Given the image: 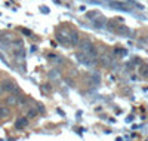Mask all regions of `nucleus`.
Listing matches in <instances>:
<instances>
[{
    "label": "nucleus",
    "instance_id": "obj_1",
    "mask_svg": "<svg viewBox=\"0 0 148 141\" xmlns=\"http://www.w3.org/2000/svg\"><path fill=\"white\" fill-rule=\"evenodd\" d=\"M79 49L82 50V52H84L88 57H90V58H99V52H98L96 46L89 39H80Z\"/></svg>",
    "mask_w": 148,
    "mask_h": 141
},
{
    "label": "nucleus",
    "instance_id": "obj_2",
    "mask_svg": "<svg viewBox=\"0 0 148 141\" xmlns=\"http://www.w3.org/2000/svg\"><path fill=\"white\" fill-rule=\"evenodd\" d=\"M56 40L64 46H70V30L64 28V27L58 28L56 30Z\"/></svg>",
    "mask_w": 148,
    "mask_h": 141
},
{
    "label": "nucleus",
    "instance_id": "obj_3",
    "mask_svg": "<svg viewBox=\"0 0 148 141\" xmlns=\"http://www.w3.org/2000/svg\"><path fill=\"white\" fill-rule=\"evenodd\" d=\"M2 86L6 94H21L18 83L14 80H5V82H2Z\"/></svg>",
    "mask_w": 148,
    "mask_h": 141
},
{
    "label": "nucleus",
    "instance_id": "obj_4",
    "mask_svg": "<svg viewBox=\"0 0 148 141\" xmlns=\"http://www.w3.org/2000/svg\"><path fill=\"white\" fill-rule=\"evenodd\" d=\"M98 61H99V64L102 67H105V68H108V67H113L114 66V58H113V55H111L110 52H104L102 55H99V58H98Z\"/></svg>",
    "mask_w": 148,
    "mask_h": 141
},
{
    "label": "nucleus",
    "instance_id": "obj_5",
    "mask_svg": "<svg viewBox=\"0 0 148 141\" xmlns=\"http://www.w3.org/2000/svg\"><path fill=\"white\" fill-rule=\"evenodd\" d=\"M19 95L21 94H8L5 102H6V106L9 107H16L18 106V102H19Z\"/></svg>",
    "mask_w": 148,
    "mask_h": 141
},
{
    "label": "nucleus",
    "instance_id": "obj_6",
    "mask_svg": "<svg viewBox=\"0 0 148 141\" xmlns=\"http://www.w3.org/2000/svg\"><path fill=\"white\" fill-rule=\"evenodd\" d=\"M80 43V34L74 30H70V46H79Z\"/></svg>",
    "mask_w": 148,
    "mask_h": 141
},
{
    "label": "nucleus",
    "instance_id": "obj_7",
    "mask_svg": "<svg viewBox=\"0 0 148 141\" xmlns=\"http://www.w3.org/2000/svg\"><path fill=\"white\" fill-rule=\"evenodd\" d=\"M28 118L27 116H24V118H18L16 122H15V128L16 129H24V128H27L28 126Z\"/></svg>",
    "mask_w": 148,
    "mask_h": 141
},
{
    "label": "nucleus",
    "instance_id": "obj_8",
    "mask_svg": "<svg viewBox=\"0 0 148 141\" xmlns=\"http://www.w3.org/2000/svg\"><path fill=\"white\" fill-rule=\"evenodd\" d=\"M92 24L95 25L96 28H105V27H107V19H105L102 15H99L95 21H92Z\"/></svg>",
    "mask_w": 148,
    "mask_h": 141
},
{
    "label": "nucleus",
    "instance_id": "obj_9",
    "mask_svg": "<svg viewBox=\"0 0 148 141\" xmlns=\"http://www.w3.org/2000/svg\"><path fill=\"white\" fill-rule=\"evenodd\" d=\"M10 116L9 106H0V119H6Z\"/></svg>",
    "mask_w": 148,
    "mask_h": 141
},
{
    "label": "nucleus",
    "instance_id": "obj_10",
    "mask_svg": "<svg viewBox=\"0 0 148 141\" xmlns=\"http://www.w3.org/2000/svg\"><path fill=\"white\" fill-rule=\"evenodd\" d=\"M116 33L121 34V36H127L129 34V28L126 27V25H116Z\"/></svg>",
    "mask_w": 148,
    "mask_h": 141
},
{
    "label": "nucleus",
    "instance_id": "obj_11",
    "mask_svg": "<svg viewBox=\"0 0 148 141\" xmlns=\"http://www.w3.org/2000/svg\"><path fill=\"white\" fill-rule=\"evenodd\" d=\"M99 15H101V12H98V10H90V12H88V14H86V18L90 19V21H95Z\"/></svg>",
    "mask_w": 148,
    "mask_h": 141
},
{
    "label": "nucleus",
    "instance_id": "obj_12",
    "mask_svg": "<svg viewBox=\"0 0 148 141\" xmlns=\"http://www.w3.org/2000/svg\"><path fill=\"white\" fill-rule=\"evenodd\" d=\"M49 77H51L52 80H59L61 79V71L59 70H51V73H49Z\"/></svg>",
    "mask_w": 148,
    "mask_h": 141
},
{
    "label": "nucleus",
    "instance_id": "obj_13",
    "mask_svg": "<svg viewBox=\"0 0 148 141\" xmlns=\"http://www.w3.org/2000/svg\"><path fill=\"white\" fill-rule=\"evenodd\" d=\"M139 74L142 77H148V64H141L139 66Z\"/></svg>",
    "mask_w": 148,
    "mask_h": 141
},
{
    "label": "nucleus",
    "instance_id": "obj_14",
    "mask_svg": "<svg viewBox=\"0 0 148 141\" xmlns=\"http://www.w3.org/2000/svg\"><path fill=\"white\" fill-rule=\"evenodd\" d=\"M37 114H39V111H37V109H34V107H30V109L27 110V118H28V119H34Z\"/></svg>",
    "mask_w": 148,
    "mask_h": 141
},
{
    "label": "nucleus",
    "instance_id": "obj_15",
    "mask_svg": "<svg viewBox=\"0 0 148 141\" xmlns=\"http://www.w3.org/2000/svg\"><path fill=\"white\" fill-rule=\"evenodd\" d=\"M90 82H92V83H95V85H99V82H101L99 74H98V73H93V74H90Z\"/></svg>",
    "mask_w": 148,
    "mask_h": 141
},
{
    "label": "nucleus",
    "instance_id": "obj_16",
    "mask_svg": "<svg viewBox=\"0 0 148 141\" xmlns=\"http://www.w3.org/2000/svg\"><path fill=\"white\" fill-rule=\"evenodd\" d=\"M126 55V52H125V49H116L114 50V57H125Z\"/></svg>",
    "mask_w": 148,
    "mask_h": 141
},
{
    "label": "nucleus",
    "instance_id": "obj_17",
    "mask_svg": "<svg viewBox=\"0 0 148 141\" xmlns=\"http://www.w3.org/2000/svg\"><path fill=\"white\" fill-rule=\"evenodd\" d=\"M36 109H37V111H39V113L45 114V106H42V104H39V102H37V104H36Z\"/></svg>",
    "mask_w": 148,
    "mask_h": 141
},
{
    "label": "nucleus",
    "instance_id": "obj_18",
    "mask_svg": "<svg viewBox=\"0 0 148 141\" xmlns=\"http://www.w3.org/2000/svg\"><path fill=\"white\" fill-rule=\"evenodd\" d=\"M40 10H42V12H45V14H47V12H49V9H47V8H43V6L40 8Z\"/></svg>",
    "mask_w": 148,
    "mask_h": 141
},
{
    "label": "nucleus",
    "instance_id": "obj_19",
    "mask_svg": "<svg viewBox=\"0 0 148 141\" xmlns=\"http://www.w3.org/2000/svg\"><path fill=\"white\" fill-rule=\"evenodd\" d=\"M3 92H5L3 91V86H2V83H0V95H3Z\"/></svg>",
    "mask_w": 148,
    "mask_h": 141
}]
</instances>
